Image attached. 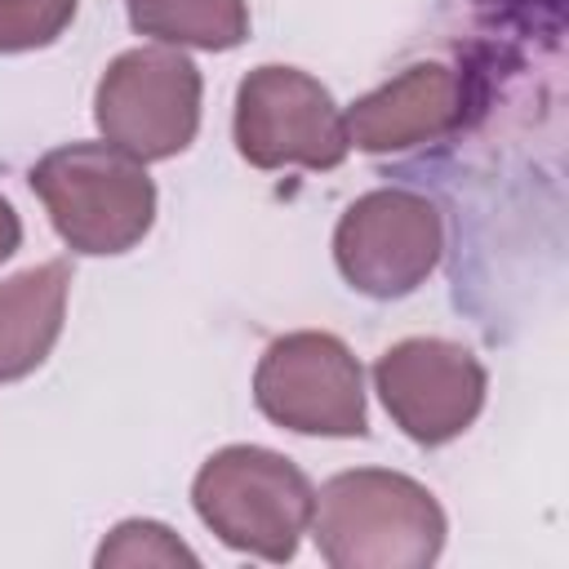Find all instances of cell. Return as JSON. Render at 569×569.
<instances>
[{
    "instance_id": "8",
    "label": "cell",
    "mask_w": 569,
    "mask_h": 569,
    "mask_svg": "<svg viewBox=\"0 0 569 569\" xmlns=\"http://www.w3.org/2000/svg\"><path fill=\"white\" fill-rule=\"evenodd\" d=\"M485 365L449 338H405L373 365V387L391 422L418 445H449L485 405Z\"/></svg>"
},
{
    "instance_id": "11",
    "label": "cell",
    "mask_w": 569,
    "mask_h": 569,
    "mask_svg": "<svg viewBox=\"0 0 569 569\" xmlns=\"http://www.w3.org/2000/svg\"><path fill=\"white\" fill-rule=\"evenodd\" d=\"M138 36H151L173 49H236L249 40L244 0H124Z\"/></svg>"
},
{
    "instance_id": "3",
    "label": "cell",
    "mask_w": 569,
    "mask_h": 569,
    "mask_svg": "<svg viewBox=\"0 0 569 569\" xmlns=\"http://www.w3.org/2000/svg\"><path fill=\"white\" fill-rule=\"evenodd\" d=\"M191 502L218 542L284 565L298 556V542L311 529L316 489L284 453L262 445H227L196 471Z\"/></svg>"
},
{
    "instance_id": "12",
    "label": "cell",
    "mask_w": 569,
    "mask_h": 569,
    "mask_svg": "<svg viewBox=\"0 0 569 569\" xmlns=\"http://www.w3.org/2000/svg\"><path fill=\"white\" fill-rule=\"evenodd\" d=\"M93 560L102 569L107 565H196V551L160 520H124L107 533Z\"/></svg>"
},
{
    "instance_id": "10",
    "label": "cell",
    "mask_w": 569,
    "mask_h": 569,
    "mask_svg": "<svg viewBox=\"0 0 569 569\" xmlns=\"http://www.w3.org/2000/svg\"><path fill=\"white\" fill-rule=\"evenodd\" d=\"M67 289L71 267L62 258L0 280V382H18L49 360L62 333Z\"/></svg>"
},
{
    "instance_id": "4",
    "label": "cell",
    "mask_w": 569,
    "mask_h": 569,
    "mask_svg": "<svg viewBox=\"0 0 569 569\" xmlns=\"http://www.w3.org/2000/svg\"><path fill=\"white\" fill-rule=\"evenodd\" d=\"M102 138L133 160H169L200 129V67L182 49H124L93 89Z\"/></svg>"
},
{
    "instance_id": "9",
    "label": "cell",
    "mask_w": 569,
    "mask_h": 569,
    "mask_svg": "<svg viewBox=\"0 0 569 569\" xmlns=\"http://www.w3.org/2000/svg\"><path fill=\"white\" fill-rule=\"evenodd\" d=\"M462 120V76L445 62H413L342 111L347 142L387 156L445 138Z\"/></svg>"
},
{
    "instance_id": "2",
    "label": "cell",
    "mask_w": 569,
    "mask_h": 569,
    "mask_svg": "<svg viewBox=\"0 0 569 569\" xmlns=\"http://www.w3.org/2000/svg\"><path fill=\"white\" fill-rule=\"evenodd\" d=\"M31 191L71 253H129L156 222L147 164L111 142H67L31 164Z\"/></svg>"
},
{
    "instance_id": "1",
    "label": "cell",
    "mask_w": 569,
    "mask_h": 569,
    "mask_svg": "<svg viewBox=\"0 0 569 569\" xmlns=\"http://www.w3.org/2000/svg\"><path fill=\"white\" fill-rule=\"evenodd\" d=\"M311 533L333 569H422L445 547V511L418 480L356 467L320 485Z\"/></svg>"
},
{
    "instance_id": "14",
    "label": "cell",
    "mask_w": 569,
    "mask_h": 569,
    "mask_svg": "<svg viewBox=\"0 0 569 569\" xmlns=\"http://www.w3.org/2000/svg\"><path fill=\"white\" fill-rule=\"evenodd\" d=\"M22 244V222H18V213H13V204L0 196V262L4 258H13V249Z\"/></svg>"
},
{
    "instance_id": "7",
    "label": "cell",
    "mask_w": 569,
    "mask_h": 569,
    "mask_svg": "<svg viewBox=\"0 0 569 569\" xmlns=\"http://www.w3.org/2000/svg\"><path fill=\"white\" fill-rule=\"evenodd\" d=\"M445 222L440 209L405 187H378L360 196L333 231V262L365 298H405L440 262Z\"/></svg>"
},
{
    "instance_id": "5",
    "label": "cell",
    "mask_w": 569,
    "mask_h": 569,
    "mask_svg": "<svg viewBox=\"0 0 569 569\" xmlns=\"http://www.w3.org/2000/svg\"><path fill=\"white\" fill-rule=\"evenodd\" d=\"M236 151L253 169H338L351 151L333 93L298 67H253L236 89Z\"/></svg>"
},
{
    "instance_id": "13",
    "label": "cell",
    "mask_w": 569,
    "mask_h": 569,
    "mask_svg": "<svg viewBox=\"0 0 569 569\" xmlns=\"http://www.w3.org/2000/svg\"><path fill=\"white\" fill-rule=\"evenodd\" d=\"M76 18V0H0V53L53 44Z\"/></svg>"
},
{
    "instance_id": "6",
    "label": "cell",
    "mask_w": 569,
    "mask_h": 569,
    "mask_svg": "<svg viewBox=\"0 0 569 569\" xmlns=\"http://www.w3.org/2000/svg\"><path fill=\"white\" fill-rule=\"evenodd\" d=\"M258 409L298 436H365V378L342 338L298 329L276 338L253 369Z\"/></svg>"
}]
</instances>
